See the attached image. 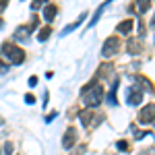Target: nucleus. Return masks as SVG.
<instances>
[{"label": "nucleus", "instance_id": "nucleus-1", "mask_svg": "<svg viewBox=\"0 0 155 155\" xmlns=\"http://www.w3.org/2000/svg\"><path fill=\"white\" fill-rule=\"evenodd\" d=\"M83 101H85L87 107H97L104 101V87L97 83V79H93V81L83 89Z\"/></svg>", "mask_w": 155, "mask_h": 155}, {"label": "nucleus", "instance_id": "nucleus-2", "mask_svg": "<svg viewBox=\"0 0 155 155\" xmlns=\"http://www.w3.org/2000/svg\"><path fill=\"white\" fill-rule=\"evenodd\" d=\"M2 56L8 60L11 64H23L25 60V52L19 46H15V44H2Z\"/></svg>", "mask_w": 155, "mask_h": 155}, {"label": "nucleus", "instance_id": "nucleus-3", "mask_svg": "<svg viewBox=\"0 0 155 155\" xmlns=\"http://www.w3.org/2000/svg\"><path fill=\"white\" fill-rule=\"evenodd\" d=\"M120 52V39L116 35L107 37L106 41H104V48H101V56L104 58H112L114 54H118Z\"/></svg>", "mask_w": 155, "mask_h": 155}, {"label": "nucleus", "instance_id": "nucleus-4", "mask_svg": "<svg viewBox=\"0 0 155 155\" xmlns=\"http://www.w3.org/2000/svg\"><path fill=\"white\" fill-rule=\"evenodd\" d=\"M141 101H143V89L137 87V85L128 87V89H126V104L132 106V107H137Z\"/></svg>", "mask_w": 155, "mask_h": 155}, {"label": "nucleus", "instance_id": "nucleus-5", "mask_svg": "<svg viewBox=\"0 0 155 155\" xmlns=\"http://www.w3.org/2000/svg\"><path fill=\"white\" fill-rule=\"evenodd\" d=\"M153 120H155V104H149L139 112V122L141 124H151Z\"/></svg>", "mask_w": 155, "mask_h": 155}, {"label": "nucleus", "instance_id": "nucleus-6", "mask_svg": "<svg viewBox=\"0 0 155 155\" xmlns=\"http://www.w3.org/2000/svg\"><path fill=\"white\" fill-rule=\"evenodd\" d=\"M77 137H79V134H77V128H68V130L64 132V137H62V147H64V149H72V147H74V143H77Z\"/></svg>", "mask_w": 155, "mask_h": 155}, {"label": "nucleus", "instance_id": "nucleus-7", "mask_svg": "<svg viewBox=\"0 0 155 155\" xmlns=\"http://www.w3.org/2000/svg\"><path fill=\"white\" fill-rule=\"evenodd\" d=\"M112 2H114V0H106L104 4H99V8L95 11V15H93V19H91V21L87 23V29H91V27H95V25H97V21L101 19V15H104V11L107 8V4H112Z\"/></svg>", "mask_w": 155, "mask_h": 155}, {"label": "nucleus", "instance_id": "nucleus-8", "mask_svg": "<svg viewBox=\"0 0 155 155\" xmlns=\"http://www.w3.org/2000/svg\"><path fill=\"white\" fill-rule=\"evenodd\" d=\"M56 15H58V8H56L54 4H46V8H44V19H46V23H52V21L56 19Z\"/></svg>", "mask_w": 155, "mask_h": 155}, {"label": "nucleus", "instance_id": "nucleus-9", "mask_svg": "<svg viewBox=\"0 0 155 155\" xmlns=\"http://www.w3.org/2000/svg\"><path fill=\"white\" fill-rule=\"evenodd\" d=\"M132 27H134V23H132L130 19H126V21H122V23L116 27V31H118L120 35H128V33L132 31Z\"/></svg>", "mask_w": 155, "mask_h": 155}, {"label": "nucleus", "instance_id": "nucleus-10", "mask_svg": "<svg viewBox=\"0 0 155 155\" xmlns=\"http://www.w3.org/2000/svg\"><path fill=\"white\" fill-rule=\"evenodd\" d=\"M151 2H153V0H137V2H134L137 15H145V12L151 8Z\"/></svg>", "mask_w": 155, "mask_h": 155}, {"label": "nucleus", "instance_id": "nucleus-11", "mask_svg": "<svg viewBox=\"0 0 155 155\" xmlns=\"http://www.w3.org/2000/svg\"><path fill=\"white\" fill-rule=\"evenodd\" d=\"M85 17H87V12H83V15H81V17H79V19L74 21V23L66 25V27L62 29V33H60V35H68L71 31H74V29H77V27H79V25H81V23H83V21H85Z\"/></svg>", "mask_w": 155, "mask_h": 155}, {"label": "nucleus", "instance_id": "nucleus-12", "mask_svg": "<svg viewBox=\"0 0 155 155\" xmlns=\"http://www.w3.org/2000/svg\"><path fill=\"white\" fill-rule=\"evenodd\" d=\"M29 35H31V27H19L15 31V39H19V41H27Z\"/></svg>", "mask_w": 155, "mask_h": 155}, {"label": "nucleus", "instance_id": "nucleus-13", "mask_svg": "<svg viewBox=\"0 0 155 155\" xmlns=\"http://www.w3.org/2000/svg\"><path fill=\"white\" fill-rule=\"evenodd\" d=\"M50 33H52V27H48V25L41 27V29L37 31V41H46V39L50 37Z\"/></svg>", "mask_w": 155, "mask_h": 155}, {"label": "nucleus", "instance_id": "nucleus-14", "mask_svg": "<svg viewBox=\"0 0 155 155\" xmlns=\"http://www.w3.org/2000/svg\"><path fill=\"white\" fill-rule=\"evenodd\" d=\"M116 87H118V79L112 83V89H110V95H107V104L110 106H116Z\"/></svg>", "mask_w": 155, "mask_h": 155}, {"label": "nucleus", "instance_id": "nucleus-15", "mask_svg": "<svg viewBox=\"0 0 155 155\" xmlns=\"http://www.w3.org/2000/svg\"><path fill=\"white\" fill-rule=\"evenodd\" d=\"M91 116H93V112H87V110L79 114V118H81V122H83L85 128H87V126H91Z\"/></svg>", "mask_w": 155, "mask_h": 155}, {"label": "nucleus", "instance_id": "nucleus-16", "mask_svg": "<svg viewBox=\"0 0 155 155\" xmlns=\"http://www.w3.org/2000/svg\"><path fill=\"white\" fill-rule=\"evenodd\" d=\"M139 52H141V41L130 39L128 41V54H139Z\"/></svg>", "mask_w": 155, "mask_h": 155}, {"label": "nucleus", "instance_id": "nucleus-17", "mask_svg": "<svg viewBox=\"0 0 155 155\" xmlns=\"http://www.w3.org/2000/svg\"><path fill=\"white\" fill-rule=\"evenodd\" d=\"M4 155H12V143H4V147L0 149Z\"/></svg>", "mask_w": 155, "mask_h": 155}, {"label": "nucleus", "instance_id": "nucleus-18", "mask_svg": "<svg viewBox=\"0 0 155 155\" xmlns=\"http://www.w3.org/2000/svg\"><path fill=\"white\" fill-rule=\"evenodd\" d=\"M46 2H48V0H33V4H31V11H37V8H39L41 4H46Z\"/></svg>", "mask_w": 155, "mask_h": 155}, {"label": "nucleus", "instance_id": "nucleus-19", "mask_svg": "<svg viewBox=\"0 0 155 155\" xmlns=\"http://www.w3.org/2000/svg\"><path fill=\"white\" fill-rule=\"evenodd\" d=\"M25 104H29V106H31V104H35V97L31 95V93H27V95H25Z\"/></svg>", "mask_w": 155, "mask_h": 155}, {"label": "nucleus", "instance_id": "nucleus-20", "mask_svg": "<svg viewBox=\"0 0 155 155\" xmlns=\"http://www.w3.org/2000/svg\"><path fill=\"white\" fill-rule=\"evenodd\" d=\"M118 149H120V151H128V143H126V141H120Z\"/></svg>", "mask_w": 155, "mask_h": 155}, {"label": "nucleus", "instance_id": "nucleus-21", "mask_svg": "<svg viewBox=\"0 0 155 155\" xmlns=\"http://www.w3.org/2000/svg\"><path fill=\"white\" fill-rule=\"evenodd\" d=\"M27 83H29V87H35V85H37V77H35V74H33V77H29V81H27Z\"/></svg>", "mask_w": 155, "mask_h": 155}, {"label": "nucleus", "instance_id": "nucleus-22", "mask_svg": "<svg viewBox=\"0 0 155 155\" xmlns=\"http://www.w3.org/2000/svg\"><path fill=\"white\" fill-rule=\"evenodd\" d=\"M6 72H8V66L4 62H0V74H6Z\"/></svg>", "mask_w": 155, "mask_h": 155}, {"label": "nucleus", "instance_id": "nucleus-23", "mask_svg": "<svg viewBox=\"0 0 155 155\" xmlns=\"http://www.w3.org/2000/svg\"><path fill=\"white\" fill-rule=\"evenodd\" d=\"M6 4H8V0H0V12L6 8Z\"/></svg>", "mask_w": 155, "mask_h": 155}, {"label": "nucleus", "instance_id": "nucleus-24", "mask_svg": "<svg viewBox=\"0 0 155 155\" xmlns=\"http://www.w3.org/2000/svg\"><path fill=\"white\" fill-rule=\"evenodd\" d=\"M141 155H155V149H145Z\"/></svg>", "mask_w": 155, "mask_h": 155}, {"label": "nucleus", "instance_id": "nucleus-25", "mask_svg": "<svg viewBox=\"0 0 155 155\" xmlns=\"http://www.w3.org/2000/svg\"><path fill=\"white\" fill-rule=\"evenodd\" d=\"M48 99H50V93H48V91H46V93H44V107L48 106Z\"/></svg>", "mask_w": 155, "mask_h": 155}, {"label": "nucleus", "instance_id": "nucleus-26", "mask_svg": "<svg viewBox=\"0 0 155 155\" xmlns=\"http://www.w3.org/2000/svg\"><path fill=\"white\" fill-rule=\"evenodd\" d=\"M56 116H58V114H56V112H54V114H50V116H48V118H46V122H52V120H54V118H56Z\"/></svg>", "mask_w": 155, "mask_h": 155}]
</instances>
